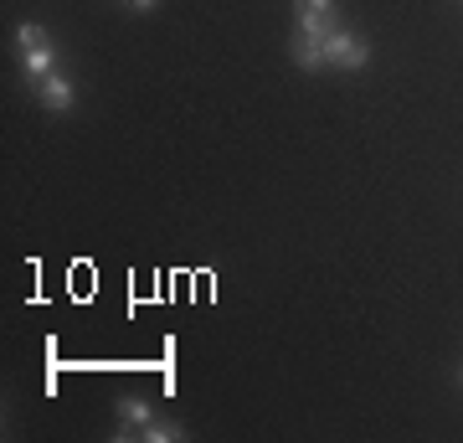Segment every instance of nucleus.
<instances>
[{
    "label": "nucleus",
    "instance_id": "nucleus-1",
    "mask_svg": "<svg viewBox=\"0 0 463 443\" xmlns=\"http://www.w3.org/2000/svg\"><path fill=\"white\" fill-rule=\"evenodd\" d=\"M16 47H21V67H26V78L42 82L57 72V42H52L47 26H36V21H21L16 26Z\"/></svg>",
    "mask_w": 463,
    "mask_h": 443
},
{
    "label": "nucleus",
    "instance_id": "nucleus-2",
    "mask_svg": "<svg viewBox=\"0 0 463 443\" xmlns=\"http://www.w3.org/2000/svg\"><path fill=\"white\" fill-rule=\"evenodd\" d=\"M335 32H340L335 0H298V36L304 42H330Z\"/></svg>",
    "mask_w": 463,
    "mask_h": 443
},
{
    "label": "nucleus",
    "instance_id": "nucleus-3",
    "mask_svg": "<svg viewBox=\"0 0 463 443\" xmlns=\"http://www.w3.org/2000/svg\"><path fill=\"white\" fill-rule=\"evenodd\" d=\"M365 63H371V47L355 32H345V26L325 42V67H365Z\"/></svg>",
    "mask_w": 463,
    "mask_h": 443
},
{
    "label": "nucleus",
    "instance_id": "nucleus-4",
    "mask_svg": "<svg viewBox=\"0 0 463 443\" xmlns=\"http://www.w3.org/2000/svg\"><path fill=\"white\" fill-rule=\"evenodd\" d=\"M36 99L47 103L52 114H67V109H72V82H67L62 72H52V78L36 82Z\"/></svg>",
    "mask_w": 463,
    "mask_h": 443
},
{
    "label": "nucleus",
    "instance_id": "nucleus-5",
    "mask_svg": "<svg viewBox=\"0 0 463 443\" xmlns=\"http://www.w3.org/2000/svg\"><path fill=\"white\" fill-rule=\"evenodd\" d=\"M118 418H124V428H118V438H134L145 423H155V412H149V402H139V397H118Z\"/></svg>",
    "mask_w": 463,
    "mask_h": 443
},
{
    "label": "nucleus",
    "instance_id": "nucleus-6",
    "mask_svg": "<svg viewBox=\"0 0 463 443\" xmlns=\"http://www.w3.org/2000/svg\"><path fill=\"white\" fill-rule=\"evenodd\" d=\"M294 63L304 67V72H319V67H325V42H304V36H294Z\"/></svg>",
    "mask_w": 463,
    "mask_h": 443
},
{
    "label": "nucleus",
    "instance_id": "nucleus-7",
    "mask_svg": "<svg viewBox=\"0 0 463 443\" xmlns=\"http://www.w3.org/2000/svg\"><path fill=\"white\" fill-rule=\"evenodd\" d=\"M134 438H145V443H181L185 428H181V423H145Z\"/></svg>",
    "mask_w": 463,
    "mask_h": 443
},
{
    "label": "nucleus",
    "instance_id": "nucleus-8",
    "mask_svg": "<svg viewBox=\"0 0 463 443\" xmlns=\"http://www.w3.org/2000/svg\"><path fill=\"white\" fill-rule=\"evenodd\" d=\"M129 5H134V11H149V5H155V0H129Z\"/></svg>",
    "mask_w": 463,
    "mask_h": 443
}]
</instances>
